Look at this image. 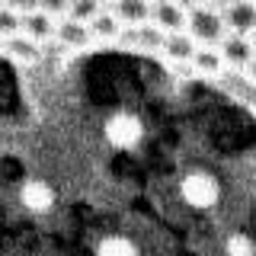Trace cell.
<instances>
[{
	"instance_id": "3957f363",
	"label": "cell",
	"mask_w": 256,
	"mask_h": 256,
	"mask_svg": "<svg viewBox=\"0 0 256 256\" xmlns=\"http://www.w3.org/2000/svg\"><path fill=\"white\" fill-rule=\"evenodd\" d=\"M180 196H182V202L192 205V208H212L221 198V186H218V180H214L212 173L196 170V173H186V176H182Z\"/></svg>"
},
{
	"instance_id": "ba28073f",
	"label": "cell",
	"mask_w": 256,
	"mask_h": 256,
	"mask_svg": "<svg viewBox=\"0 0 256 256\" xmlns=\"http://www.w3.org/2000/svg\"><path fill=\"white\" fill-rule=\"evenodd\" d=\"M20 202L32 214H45V212L54 208V189L42 180H26L20 186Z\"/></svg>"
},
{
	"instance_id": "9a60e30c",
	"label": "cell",
	"mask_w": 256,
	"mask_h": 256,
	"mask_svg": "<svg viewBox=\"0 0 256 256\" xmlns=\"http://www.w3.org/2000/svg\"><path fill=\"white\" fill-rule=\"evenodd\" d=\"M4 52L10 54V58H16V61H26V64H32V61L42 58V45H38L36 38H29L26 32L6 38V42H4Z\"/></svg>"
},
{
	"instance_id": "44dd1931",
	"label": "cell",
	"mask_w": 256,
	"mask_h": 256,
	"mask_svg": "<svg viewBox=\"0 0 256 256\" xmlns=\"http://www.w3.org/2000/svg\"><path fill=\"white\" fill-rule=\"evenodd\" d=\"M38 10H45V13H52V16H68V6H70V0H38Z\"/></svg>"
},
{
	"instance_id": "2e32d148",
	"label": "cell",
	"mask_w": 256,
	"mask_h": 256,
	"mask_svg": "<svg viewBox=\"0 0 256 256\" xmlns=\"http://www.w3.org/2000/svg\"><path fill=\"white\" fill-rule=\"evenodd\" d=\"M122 29H125V22L118 20L112 10H106V6H102V10L90 20L93 38H102V42H112V38H118V36H122Z\"/></svg>"
},
{
	"instance_id": "7a4b0ae2",
	"label": "cell",
	"mask_w": 256,
	"mask_h": 256,
	"mask_svg": "<svg viewBox=\"0 0 256 256\" xmlns=\"http://www.w3.org/2000/svg\"><path fill=\"white\" fill-rule=\"evenodd\" d=\"M102 134H106V141L112 148L132 150V148H138L141 138H144V122L134 116V112H116V116H109Z\"/></svg>"
},
{
	"instance_id": "ac0fdd59",
	"label": "cell",
	"mask_w": 256,
	"mask_h": 256,
	"mask_svg": "<svg viewBox=\"0 0 256 256\" xmlns=\"http://www.w3.org/2000/svg\"><path fill=\"white\" fill-rule=\"evenodd\" d=\"M20 32H22V13L6 6V4H0V38L6 42V38L20 36Z\"/></svg>"
},
{
	"instance_id": "cb8c5ba5",
	"label": "cell",
	"mask_w": 256,
	"mask_h": 256,
	"mask_svg": "<svg viewBox=\"0 0 256 256\" xmlns=\"http://www.w3.org/2000/svg\"><path fill=\"white\" fill-rule=\"evenodd\" d=\"M173 4H180V6H186V10H192V6L202 4V0H173Z\"/></svg>"
},
{
	"instance_id": "7c38bea8",
	"label": "cell",
	"mask_w": 256,
	"mask_h": 256,
	"mask_svg": "<svg viewBox=\"0 0 256 256\" xmlns=\"http://www.w3.org/2000/svg\"><path fill=\"white\" fill-rule=\"evenodd\" d=\"M221 84H224V90H228L230 96H237L240 102H250V106H256V80L246 74V70L224 68Z\"/></svg>"
},
{
	"instance_id": "277c9868",
	"label": "cell",
	"mask_w": 256,
	"mask_h": 256,
	"mask_svg": "<svg viewBox=\"0 0 256 256\" xmlns=\"http://www.w3.org/2000/svg\"><path fill=\"white\" fill-rule=\"evenodd\" d=\"M221 58L228 68H237V70H246L250 61L256 58V45H253V36H240V32H228L221 38Z\"/></svg>"
},
{
	"instance_id": "4316f807",
	"label": "cell",
	"mask_w": 256,
	"mask_h": 256,
	"mask_svg": "<svg viewBox=\"0 0 256 256\" xmlns=\"http://www.w3.org/2000/svg\"><path fill=\"white\" fill-rule=\"evenodd\" d=\"M253 45H256V32H253Z\"/></svg>"
},
{
	"instance_id": "8fae6325",
	"label": "cell",
	"mask_w": 256,
	"mask_h": 256,
	"mask_svg": "<svg viewBox=\"0 0 256 256\" xmlns=\"http://www.w3.org/2000/svg\"><path fill=\"white\" fill-rule=\"evenodd\" d=\"M22 32H26L29 38H36L38 45H45V42H52L54 38V32H58V20H54L52 13H45V10H29V13H22Z\"/></svg>"
},
{
	"instance_id": "6da1fadb",
	"label": "cell",
	"mask_w": 256,
	"mask_h": 256,
	"mask_svg": "<svg viewBox=\"0 0 256 256\" xmlns=\"http://www.w3.org/2000/svg\"><path fill=\"white\" fill-rule=\"evenodd\" d=\"M186 32L196 38L198 45H221V38L228 36V22H224V13L218 10V6L196 4L189 10Z\"/></svg>"
},
{
	"instance_id": "83f0119b",
	"label": "cell",
	"mask_w": 256,
	"mask_h": 256,
	"mask_svg": "<svg viewBox=\"0 0 256 256\" xmlns=\"http://www.w3.org/2000/svg\"><path fill=\"white\" fill-rule=\"evenodd\" d=\"M0 4H4V0H0Z\"/></svg>"
},
{
	"instance_id": "30bf717a",
	"label": "cell",
	"mask_w": 256,
	"mask_h": 256,
	"mask_svg": "<svg viewBox=\"0 0 256 256\" xmlns=\"http://www.w3.org/2000/svg\"><path fill=\"white\" fill-rule=\"evenodd\" d=\"M54 42L61 48H86L93 42V32H90V22H80L74 16H64L58 22V32H54Z\"/></svg>"
},
{
	"instance_id": "5b68a950",
	"label": "cell",
	"mask_w": 256,
	"mask_h": 256,
	"mask_svg": "<svg viewBox=\"0 0 256 256\" xmlns=\"http://www.w3.org/2000/svg\"><path fill=\"white\" fill-rule=\"evenodd\" d=\"M166 32L157 26V22H138V26H125L122 36H118V42L134 48V52H160V45H164Z\"/></svg>"
},
{
	"instance_id": "e0dca14e",
	"label": "cell",
	"mask_w": 256,
	"mask_h": 256,
	"mask_svg": "<svg viewBox=\"0 0 256 256\" xmlns=\"http://www.w3.org/2000/svg\"><path fill=\"white\" fill-rule=\"evenodd\" d=\"M96 256H138V246L128 237H106L96 246Z\"/></svg>"
},
{
	"instance_id": "484cf974",
	"label": "cell",
	"mask_w": 256,
	"mask_h": 256,
	"mask_svg": "<svg viewBox=\"0 0 256 256\" xmlns=\"http://www.w3.org/2000/svg\"><path fill=\"white\" fill-rule=\"evenodd\" d=\"M0 52H4V38H0Z\"/></svg>"
},
{
	"instance_id": "5bb4252c",
	"label": "cell",
	"mask_w": 256,
	"mask_h": 256,
	"mask_svg": "<svg viewBox=\"0 0 256 256\" xmlns=\"http://www.w3.org/2000/svg\"><path fill=\"white\" fill-rule=\"evenodd\" d=\"M224 58H221V48L218 45H198L196 58H192V70L196 74H205V77H221L224 74Z\"/></svg>"
},
{
	"instance_id": "d4e9b609",
	"label": "cell",
	"mask_w": 256,
	"mask_h": 256,
	"mask_svg": "<svg viewBox=\"0 0 256 256\" xmlns=\"http://www.w3.org/2000/svg\"><path fill=\"white\" fill-rule=\"evenodd\" d=\"M246 74H250V77H253V80H256V58H253V61H250V68H246Z\"/></svg>"
},
{
	"instance_id": "d6986e66",
	"label": "cell",
	"mask_w": 256,
	"mask_h": 256,
	"mask_svg": "<svg viewBox=\"0 0 256 256\" xmlns=\"http://www.w3.org/2000/svg\"><path fill=\"white\" fill-rule=\"evenodd\" d=\"M224 253L228 256H256V240L250 234H230L224 240Z\"/></svg>"
},
{
	"instance_id": "8992f818",
	"label": "cell",
	"mask_w": 256,
	"mask_h": 256,
	"mask_svg": "<svg viewBox=\"0 0 256 256\" xmlns=\"http://www.w3.org/2000/svg\"><path fill=\"white\" fill-rule=\"evenodd\" d=\"M196 52H198V42L189 36L186 29H182V32H166L164 45H160V54H164L173 68H189V70H192V58H196Z\"/></svg>"
},
{
	"instance_id": "603a6c76",
	"label": "cell",
	"mask_w": 256,
	"mask_h": 256,
	"mask_svg": "<svg viewBox=\"0 0 256 256\" xmlns=\"http://www.w3.org/2000/svg\"><path fill=\"white\" fill-rule=\"evenodd\" d=\"M202 4H208V6H218V10H224V6H228L230 0H202Z\"/></svg>"
},
{
	"instance_id": "4fadbf2b",
	"label": "cell",
	"mask_w": 256,
	"mask_h": 256,
	"mask_svg": "<svg viewBox=\"0 0 256 256\" xmlns=\"http://www.w3.org/2000/svg\"><path fill=\"white\" fill-rule=\"evenodd\" d=\"M125 26H138V22L150 20V10H154V0H112L109 6Z\"/></svg>"
},
{
	"instance_id": "9c48e42d",
	"label": "cell",
	"mask_w": 256,
	"mask_h": 256,
	"mask_svg": "<svg viewBox=\"0 0 256 256\" xmlns=\"http://www.w3.org/2000/svg\"><path fill=\"white\" fill-rule=\"evenodd\" d=\"M189 20V10L173 0H154V10H150V22H157L164 32H182Z\"/></svg>"
},
{
	"instance_id": "ffe728a7",
	"label": "cell",
	"mask_w": 256,
	"mask_h": 256,
	"mask_svg": "<svg viewBox=\"0 0 256 256\" xmlns=\"http://www.w3.org/2000/svg\"><path fill=\"white\" fill-rule=\"evenodd\" d=\"M100 10H102V0H70L68 16H74V20H80V22H90Z\"/></svg>"
},
{
	"instance_id": "7402d4cb",
	"label": "cell",
	"mask_w": 256,
	"mask_h": 256,
	"mask_svg": "<svg viewBox=\"0 0 256 256\" xmlns=\"http://www.w3.org/2000/svg\"><path fill=\"white\" fill-rule=\"evenodd\" d=\"M4 4L13 6V10H20V13H29V10H36L38 0H4Z\"/></svg>"
},
{
	"instance_id": "52a82bcc",
	"label": "cell",
	"mask_w": 256,
	"mask_h": 256,
	"mask_svg": "<svg viewBox=\"0 0 256 256\" xmlns=\"http://www.w3.org/2000/svg\"><path fill=\"white\" fill-rule=\"evenodd\" d=\"M221 13L228 22V32H240V36L256 32V0H230Z\"/></svg>"
}]
</instances>
